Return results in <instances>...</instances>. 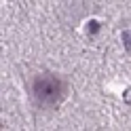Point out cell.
<instances>
[{
  "label": "cell",
  "mask_w": 131,
  "mask_h": 131,
  "mask_svg": "<svg viewBox=\"0 0 131 131\" xmlns=\"http://www.w3.org/2000/svg\"><path fill=\"white\" fill-rule=\"evenodd\" d=\"M68 95V80L53 72H40L30 83V97L36 108H57Z\"/></svg>",
  "instance_id": "1"
},
{
  "label": "cell",
  "mask_w": 131,
  "mask_h": 131,
  "mask_svg": "<svg viewBox=\"0 0 131 131\" xmlns=\"http://www.w3.org/2000/svg\"><path fill=\"white\" fill-rule=\"evenodd\" d=\"M123 42H125L127 51H131V32H125V34H123Z\"/></svg>",
  "instance_id": "2"
}]
</instances>
